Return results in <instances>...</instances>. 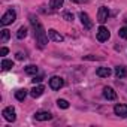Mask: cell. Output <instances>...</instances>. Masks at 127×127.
<instances>
[{
	"mask_svg": "<svg viewBox=\"0 0 127 127\" xmlns=\"http://www.w3.org/2000/svg\"><path fill=\"white\" fill-rule=\"evenodd\" d=\"M30 23H32V26H33V30H34L36 42L39 43L40 48H43V46L48 43V33L45 32V29L42 27V24L37 21V18H34L33 15H30Z\"/></svg>",
	"mask_w": 127,
	"mask_h": 127,
	"instance_id": "obj_1",
	"label": "cell"
},
{
	"mask_svg": "<svg viewBox=\"0 0 127 127\" xmlns=\"http://www.w3.org/2000/svg\"><path fill=\"white\" fill-rule=\"evenodd\" d=\"M15 20H17L15 11H14V9H9L6 14H3V17H2V20H0V23H2V26H9V24H12Z\"/></svg>",
	"mask_w": 127,
	"mask_h": 127,
	"instance_id": "obj_2",
	"label": "cell"
},
{
	"mask_svg": "<svg viewBox=\"0 0 127 127\" xmlns=\"http://www.w3.org/2000/svg\"><path fill=\"white\" fill-rule=\"evenodd\" d=\"M109 37H111L109 30H108L106 27L100 26V27H99V30H97V40H100V42H106Z\"/></svg>",
	"mask_w": 127,
	"mask_h": 127,
	"instance_id": "obj_3",
	"label": "cell"
},
{
	"mask_svg": "<svg viewBox=\"0 0 127 127\" xmlns=\"http://www.w3.org/2000/svg\"><path fill=\"white\" fill-rule=\"evenodd\" d=\"M3 118H5L6 121H9V123H14L15 118H17V115H15V109H14L12 106L5 108V109H3Z\"/></svg>",
	"mask_w": 127,
	"mask_h": 127,
	"instance_id": "obj_4",
	"label": "cell"
},
{
	"mask_svg": "<svg viewBox=\"0 0 127 127\" xmlns=\"http://www.w3.org/2000/svg\"><path fill=\"white\" fill-rule=\"evenodd\" d=\"M63 85H64V81H63V78H60V76H52L49 79V87L52 90H60Z\"/></svg>",
	"mask_w": 127,
	"mask_h": 127,
	"instance_id": "obj_5",
	"label": "cell"
},
{
	"mask_svg": "<svg viewBox=\"0 0 127 127\" xmlns=\"http://www.w3.org/2000/svg\"><path fill=\"white\" fill-rule=\"evenodd\" d=\"M108 17H109L108 8H106V6H100V8H99V12H97V21H99L100 24H103V23L108 20Z\"/></svg>",
	"mask_w": 127,
	"mask_h": 127,
	"instance_id": "obj_6",
	"label": "cell"
},
{
	"mask_svg": "<svg viewBox=\"0 0 127 127\" xmlns=\"http://www.w3.org/2000/svg\"><path fill=\"white\" fill-rule=\"evenodd\" d=\"M79 20H81V23H82V26L85 29H91L93 27V21L90 20V17L85 12H79Z\"/></svg>",
	"mask_w": 127,
	"mask_h": 127,
	"instance_id": "obj_7",
	"label": "cell"
},
{
	"mask_svg": "<svg viewBox=\"0 0 127 127\" xmlns=\"http://www.w3.org/2000/svg\"><path fill=\"white\" fill-rule=\"evenodd\" d=\"M51 118H52V115L49 112H46V111H39V112L34 114V120L36 121H48Z\"/></svg>",
	"mask_w": 127,
	"mask_h": 127,
	"instance_id": "obj_8",
	"label": "cell"
},
{
	"mask_svg": "<svg viewBox=\"0 0 127 127\" xmlns=\"http://www.w3.org/2000/svg\"><path fill=\"white\" fill-rule=\"evenodd\" d=\"M48 37H49L52 42H63V36H61L57 30H54V29L48 30Z\"/></svg>",
	"mask_w": 127,
	"mask_h": 127,
	"instance_id": "obj_9",
	"label": "cell"
},
{
	"mask_svg": "<svg viewBox=\"0 0 127 127\" xmlns=\"http://www.w3.org/2000/svg\"><path fill=\"white\" fill-rule=\"evenodd\" d=\"M103 96H105V99H108V100H115V99H117V93H115L114 88H111V87H105V88H103Z\"/></svg>",
	"mask_w": 127,
	"mask_h": 127,
	"instance_id": "obj_10",
	"label": "cell"
},
{
	"mask_svg": "<svg viewBox=\"0 0 127 127\" xmlns=\"http://www.w3.org/2000/svg\"><path fill=\"white\" fill-rule=\"evenodd\" d=\"M114 112L118 117H127V105H115Z\"/></svg>",
	"mask_w": 127,
	"mask_h": 127,
	"instance_id": "obj_11",
	"label": "cell"
},
{
	"mask_svg": "<svg viewBox=\"0 0 127 127\" xmlns=\"http://www.w3.org/2000/svg\"><path fill=\"white\" fill-rule=\"evenodd\" d=\"M43 91H45V88H43L42 85H34V87L30 90V96L36 99V97H40V96L43 94Z\"/></svg>",
	"mask_w": 127,
	"mask_h": 127,
	"instance_id": "obj_12",
	"label": "cell"
},
{
	"mask_svg": "<svg viewBox=\"0 0 127 127\" xmlns=\"http://www.w3.org/2000/svg\"><path fill=\"white\" fill-rule=\"evenodd\" d=\"M111 73H112V72H111L109 67H99V69L96 70V75L100 76V78H108Z\"/></svg>",
	"mask_w": 127,
	"mask_h": 127,
	"instance_id": "obj_13",
	"label": "cell"
},
{
	"mask_svg": "<svg viewBox=\"0 0 127 127\" xmlns=\"http://www.w3.org/2000/svg\"><path fill=\"white\" fill-rule=\"evenodd\" d=\"M126 75H127V69H126L124 66H118V67H115V76H117V78L121 79V78H124Z\"/></svg>",
	"mask_w": 127,
	"mask_h": 127,
	"instance_id": "obj_14",
	"label": "cell"
},
{
	"mask_svg": "<svg viewBox=\"0 0 127 127\" xmlns=\"http://www.w3.org/2000/svg\"><path fill=\"white\" fill-rule=\"evenodd\" d=\"M15 97H17V100H20V102H24V99L27 97V90H24V88H20V90H17V91H15Z\"/></svg>",
	"mask_w": 127,
	"mask_h": 127,
	"instance_id": "obj_15",
	"label": "cell"
},
{
	"mask_svg": "<svg viewBox=\"0 0 127 127\" xmlns=\"http://www.w3.org/2000/svg\"><path fill=\"white\" fill-rule=\"evenodd\" d=\"M12 67H14L12 60H6V58L2 60V69H3V70H9V69H12Z\"/></svg>",
	"mask_w": 127,
	"mask_h": 127,
	"instance_id": "obj_16",
	"label": "cell"
},
{
	"mask_svg": "<svg viewBox=\"0 0 127 127\" xmlns=\"http://www.w3.org/2000/svg\"><path fill=\"white\" fill-rule=\"evenodd\" d=\"M24 70H26V73H27V75H36V73H37V70H39V67H37V66H34V64H29Z\"/></svg>",
	"mask_w": 127,
	"mask_h": 127,
	"instance_id": "obj_17",
	"label": "cell"
},
{
	"mask_svg": "<svg viewBox=\"0 0 127 127\" xmlns=\"http://www.w3.org/2000/svg\"><path fill=\"white\" fill-rule=\"evenodd\" d=\"M26 36H27V27H24V26H23V27H20V29H18L17 37H18V39H24Z\"/></svg>",
	"mask_w": 127,
	"mask_h": 127,
	"instance_id": "obj_18",
	"label": "cell"
},
{
	"mask_svg": "<svg viewBox=\"0 0 127 127\" xmlns=\"http://www.w3.org/2000/svg\"><path fill=\"white\" fill-rule=\"evenodd\" d=\"M63 2H64V0H49V6L52 9H58L63 5Z\"/></svg>",
	"mask_w": 127,
	"mask_h": 127,
	"instance_id": "obj_19",
	"label": "cell"
},
{
	"mask_svg": "<svg viewBox=\"0 0 127 127\" xmlns=\"http://www.w3.org/2000/svg\"><path fill=\"white\" fill-rule=\"evenodd\" d=\"M9 37H11L9 30H8V29H3V30H2V36H0V40H2V42H8Z\"/></svg>",
	"mask_w": 127,
	"mask_h": 127,
	"instance_id": "obj_20",
	"label": "cell"
},
{
	"mask_svg": "<svg viewBox=\"0 0 127 127\" xmlns=\"http://www.w3.org/2000/svg\"><path fill=\"white\" fill-rule=\"evenodd\" d=\"M57 105H58V108H61V109H67V108H69V102L64 100V99H58V100H57Z\"/></svg>",
	"mask_w": 127,
	"mask_h": 127,
	"instance_id": "obj_21",
	"label": "cell"
},
{
	"mask_svg": "<svg viewBox=\"0 0 127 127\" xmlns=\"http://www.w3.org/2000/svg\"><path fill=\"white\" fill-rule=\"evenodd\" d=\"M118 34H120L123 39H127V27H121L120 32H118Z\"/></svg>",
	"mask_w": 127,
	"mask_h": 127,
	"instance_id": "obj_22",
	"label": "cell"
},
{
	"mask_svg": "<svg viewBox=\"0 0 127 127\" xmlns=\"http://www.w3.org/2000/svg\"><path fill=\"white\" fill-rule=\"evenodd\" d=\"M63 18H64L66 21H73V15L69 14V12H64V14H63Z\"/></svg>",
	"mask_w": 127,
	"mask_h": 127,
	"instance_id": "obj_23",
	"label": "cell"
},
{
	"mask_svg": "<svg viewBox=\"0 0 127 127\" xmlns=\"http://www.w3.org/2000/svg\"><path fill=\"white\" fill-rule=\"evenodd\" d=\"M42 79H43V76H34V78H33L32 81H33V84H39V82H40Z\"/></svg>",
	"mask_w": 127,
	"mask_h": 127,
	"instance_id": "obj_24",
	"label": "cell"
},
{
	"mask_svg": "<svg viewBox=\"0 0 127 127\" xmlns=\"http://www.w3.org/2000/svg\"><path fill=\"white\" fill-rule=\"evenodd\" d=\"M85 60H102V57H93V55H87V57H84Z\"/></svg>",
	"mask_w": 127,
	"mask_h": 127,
	"instance_id": "obj_25",
	"label": "cell"
},
{
	"mask_svg": "<svg viewBox=\"0 0 127 127\" xmlns=\"http://www.w3.org/2000/svg\"><path fill=\"white\" fill-rule=\"evenodd\" d=\"M8 52H9V49H8V48H5V46H3L2 49H0V55H6Z\"/></svg>",
	"mask_w": 127,
	"mask_h": 127,
	"instance_id": "obj_26",
	"label": "cell"
},
{
	"mask_svg": "<svg viewBox=\"0 0 127 127\" xmlns=\"http://www.w3.org/2000/svg\"><path fill=\"white\" fill-rule=\"evenodd\" d=\"M17 58H18V60H23V58H26V55H23V52H18V54H17Z\"/></svg>",
	"mask_w": 127,
	"mask_h": 127,
	"instance_id": "obj_27",
	"label": "cell"
},
{
	"mask_svg": "<svg viewBox=\"0 0 127 127\" xmlns=\"http://www.w3.org/2000/svg\"><path fill=\"white\" fill-rule=\"evenodd\" d=\"M72 2H75V3H87L88 0H72Z\"/></svg>",
	"mask_w": 127,
	"mask_h": 127,
	"instance_id": "obj_28",
	"label": "cell"
}]
</instances>
